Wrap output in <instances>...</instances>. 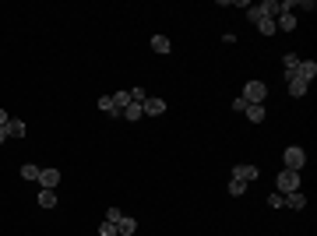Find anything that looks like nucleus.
<instances>
[{"label":"nucleus","mask_w":317,"mask_h":236,"mask_svg":"<svg viewBox=\"0 0 317 236\" xmlns=\"http://www.w3.org/2000/svg\"><path fill=\"white\" fill-rule=\"evenodd\" d=\"M99 236H116V222H99Z\"/></svg>","instance_id":"nucleus-23"},{"label":"nucleus","mask_w":317,"mask_h":236,"mask_svg":"<svg viewBox=\"0 0 317 236\" xmlns=\"http://www.w3.org/2000/svg\"><path fill=\"white\" fill-rule=\"evenodd\" d=\"M120 116H124V120H131V124H134V120H141V116H145V109H141V102H131V106H127V109H124V113H120Z\"/></svg>","instance_id":"nucleus-14"},{"label":"nucleus","mask_w":317,"mask_h":236,"mask_svg":"<svg viewBox=\"0 0 317 236\" xmlns=\"http://www.w3.org/2000/svg\"><path fill=\"white\" fill-rule=\"evenodd\" d=\"M275 28H282V32H293V28H296V14H293V11H282V14L275 18Z\"/></svg>","instance_id":"nucleus-10"},{"label":"nucleus","mask_w":317,"mask_h":236,"mask_svg":"<svg viewBox=\"0 0 317 236\" xmlns=\"http://www.w3.org/2000/svg\"><path fill=\"white\" fill-rule=\"evenodd\" d=\"M7 134H11V138H25V120H14V116H11V120H7Z\"/></svg>","instance_id":"nucleus-18"},{"label":"nucleus","mask_w":317,"mask_h":236,"mask_svg":"<svg viewBox=\"0 0 317 236\" xmlns=\"http://www.w3.org/2000/svg\"><path fill=\"white\" fill-rule=\"evenodd\" d=\"M243 113H247V120H250V124H264V116H268V109H264V106H247Z\"/></svg>","instance_id":"nucleus-12"},{"label":"nucleus","mask_w":317,"mask_h":236,"mask_svg":"<svg viewBox=\"0 0 317 236\" xmlns=\"http://www.w3.org/2000/svg\"><path fill=\"white\" fill-rule=\"evenodd\" d=\"M99 109H102V113H113V116H120V113L113 109V95H102V99H99Z\"/></svg>","instance_id":"nucleus-21"},{"label":"nucleus","mask_w":317,"mask_h":236,"mask_svg":"<svg viewBox=\"0 0 317 236\" xmlns=\"http://www.w3.org/2000/svg\"><path fill=\"white\" fill-rule=\"evenodd\" d=\"M152 50H155V53H162V57H166V53L173 50V43H169L166 35H152Z\"/></svg>","instance_id":"nucleus-16"},{"label":"nucleus","mask_w":317,"mask_h":236,"mask_svg":"<svg viewBox=\"0 0 317 236\" xmlns=\"http://www.w3.org/2000/svg\"><path fill=\"white\" fill-rule=\"evenodd\" d=\"M7 138H11V134H7V127H0V145H4Z\"/></svg>","instance_id":"nucleus-27"},{"label":"nucleus","mask_w":317,"mask_h":236,"mask_svg":"<svg viewBox=\"0 0 317 236\" xmlns=\"http://www.w3.org/2000/svg\"><path fill=\"white\" fill-rule=\"evenodd\" d=\"M268 208H282V194H279V190L268 194Z\"/></svg>","instance_id":"nucleus-24"},{"label":"nucleus","mask_w":317,"mask_h":236,"mask_svg":"<svg viewBox=\"0 0 317 236\" xmlns=\"http://www.w3.org/2000/svg\"><path fill=\"white\" fill-rule=\"evenodd\" d=\"M282 208H293V212H300V208H307V198H303L300 190H293V194H282Z\"/></svg>","instance_id":"nucleus-8"},{"label":"nucleus","mask_w":317,"mask_h":236,"mask_svg":"<svg viewBox=\"0 0 317 236\" xmlns=\"http://www.w3.org/2000/svg\"><path fill=\"white\" fill-rule=\"evenodd\" d=\"M303 166H307V152H303L300 145H289L286 155H282V169H296V173H300Z\"/></svg>","instance_id":"nucleus-2"},{"label":"nucleus","mask_w":317,"mask_h":236,"mask_svg":"<svg viewBox=\"0 0 317 236\" xmlns=\"http://www.w3.org/2000/svg\"><path fill=\"white\" fill-rule=\"evenodd\" d=\"M240 99H243L247 106H264V99H268V85H264V81H247Z\"/></svg>","instance_id":"nucleus-1"},{"label":"nucleus","mask_w":317,"mask_h":236,"mask_svg":"<svg viewBox=\"0 0 317 236\" xmlns=\"http://www.w3.org/2000/svg\"><path fill=\"white\" fill-rule=\"evenodd\" d=\"M127 106H131V92H116V95H113V109H116V113H124Z\"/></svg>","instance_id":"nucleus-17"},{"label":"nucleus","mask_w":317,"mask_h":236,"mask_svg":"<svg viewBox=\"0 0 317 236\" xmlns=\"http://www.w3.org/2000/svg\"><path fill=\"white\" fill-rule=\"evenodd\" d=\"M286 81H289V95H296V99H303V95H307V88H310V85L300 78L296 71H289V74H286Z\"/></svg>","instance_id":"nucleus-5"},{"label":"nucleus","mask_w":317,"mask_h":236,"mask_svg":"<svg viewBox=\"0 0 317 236\" xmlns=\"http://www.w3.org/2000/svg\"><path fill=\"white\" fill-rule=\"evenodd\" d=\"M243 190H247V183H243V180H229V198H240Z\"/></svg>","instance_id":"nucleus-22"},{"label":"nucleus","mask_w":317,"mask_h":236,"mask_svg":"<svg viewBox=\"0 0 317 236\" xmlns=\"http://www.w3.org/2000/svg\"><path fill=\"white\" fill-rule=\"evenodd\" d=\"M261 173H257V166L254 162H240V166H233V180H243V183H250V180H257Z\"/></svg>","instance_id":"nucleus-4"},{"label":"nucleus","mask_w":317,"mask_h":236,"mask_svg":"<svg viewBox=\"0 0 317 236\" xmlns=\"http://www.w3.org/2000/svg\"><path fill=\"white\" fill-rule=\"evenodd\" d=\"M243 109H247V102H243V99L236 95V99H233V113H243Z\"/></svg>","instance_id":"nucleus-26"},{"label":"nucleus","mask_w":317,"mask_h":236,"mask_svg":"<svg viewBox=\"0 0 317 236\" xmlns=\"http://www.w3.org/2000/svg\"><path fill=\"white\" fill-rule=\"evenodd\" d=\"M39 173H43V169H39L35 162H25V166H21V180H39Z\"/></svg>","instance_id":"nucleus-19"},{"label":"nucleus","mask_w":317,"mask_h":236,"mask_svg":"<svg viewBox=\"0 0 317 236\" xmlns=\"http://www.w3.org/2000/svg\"><path fill=\"white\" fill-rule=\"evenodd\" d=\"M141 109H145V116H162V113H166V102H162V99H152V95H145Z\"/></svg>","instance_id":"nucleus-7"},{"label":"nucleus","mask_w":317,"mask_h":236,"mask_svg":"<svg viewBox=\"0 0 317 236\" xmlns=\"http://www.w3.org/2000/svg\"><path fill=\"white\" fill-rule=\"evenodd\" d=\"M296 74H300V78H303L307 85H310V81L317 78V64H314V60H300V67H296Z\"/></svg>","instance_id":"nucleus-11"},{"label":"nucleus","mask_w":317,"mask_h":236,"mask_svg":"<svg viewBox=\"0 0 317 236\" xmlns=\"http://www.w3.org/2000/svg\"><path fill=\"white\" fill-rule=\"evenodd\" d=\"M7 120H11V116H7V113L0 109V127H7Z\"/></svg>","instance_id":"nucleus-28"},{"label":"nucleus","mask_w":317,"mask_h":236,"mask_svg":"<svg viewBox=\"0 0 317 236\" xmlns=\"http://www.w3.org/2000/svg\"><path fill=\"white\" fill-rule=\"evenodd\" d=\"M296 67H300V57H296V53H286V57H282V71L289 74V71H296Z\"/></svg>","instance_id":"nucleus-20"},{"label":"nucleus","mask_w":317,"mask_h":236,"mask_svg":"<svg viewBox=\"0 0 317 236\" xmlns=\"http://www.w3.org/2000/svg\"><path fill=\"white\" fill-rule=\"evenodd\" d=\"M254 25H257L261 35H275V32H279V28H275V18H257Z\"/></svg>","instance_id":"nucleus-13"},{"label":"nucleus","mask_w":317,"mask_h":236,"mask_svg":"<svg viewBox=\"0 0 317 236\" xmlns=\"http://www.w3.org/2000/svg\"><path fill=\"white\" fill-rule=\"evenodd\" d=\"M279 194H293V190H300V173L296 169H279Z\"/></svg>","instance_id":"nucleus-3"},{"label":"nucleus","mask_w":317,"mask_h":236,"mask_svg":"<svg viewBox=\"0 0 317 236\" xmlns=\"http://www.w3.org/2000/svg\"><path fill=\"white\" fill-rule=\"evenodd\" d=\"M39 208H57V190H43L39 187Z\"/></svg>","instance_id":"nucleus-15"},{"label":"nucleus","mask_w":317,"mask_h":236,"mask_svg":"<svg viewBox=\"0 0 317 236\" xmlns=\"http://www.w3.org/2000/svg\"><path fill=\"white\" fill-rule=\"evenodd\" d=\"M35 183H39L43 190H57V183H60V169H43Z\"/></svg>","instance_id":"nucleus-6"},{"label":"nucleus","mask_w":317,"mask_h":236,"mask_svg":"<svg viewBox=\"0 0 317 236\" xmlns=\"http://www.w3.org/2000/svg\"><path fill=\"white\" fill-rule=\"evenodd\" d=\"M120 219H124L120 208H106V222H120Z\"/></svg>","instance_id":"nucleus-25"},{"label":"nucleus","mask_w":317,"mask_h":236,"mask_svg":"<svg viewBox=\"0 0 317 236\" xmlns=\"http://www.w3.org/2000/svg\"><path fill=\"white\" fill-rule=\"evenodd\" d=\"M134 233H138V219L124 215V219L116 222V236H134Z\"/></svg>","instance_id":"nucleus-9"}]
</instances>
